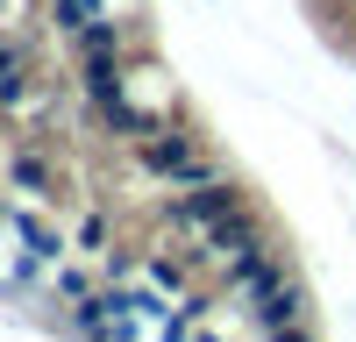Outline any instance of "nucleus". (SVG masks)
<instances>
[{
  "label": "nucleus",
  "mask_w": 356,
  "mask_h": 342,
  "mask_svg": "<svg viewBox=\"0 0 356 342\" xmlns=\"http://www.w3.org/2000/svg\"><path fill=\"white\" fill-rule=\"evenodd\" d=\"M79 243H86V250H100V243H107V221H100V214H86V221H79Z\"/></svg>",
  "instance_id": "obj_9"
},
{
  "label": "nucleus",
  "mask_w": 356,
  "mask_h": 342,
  "mask_svg": "<svg viewBox=\"0 0 356 342\" xmlns=\"http://www.w3.org/2000/svg\"><path fill=\"white\" fill-rule=\"evenodd\" d=\"M50 8H57V28H65V36H79V28L107 22V8H100V0H50Z\"/></svg>",
  "instance_id": "obj_4"
},
{
  "label": "nucleus",
  "mask_w": 356,
  "mask_h": 342,
  "mask_svg": "<svg viewBox=\"0 0 356 342\" xmlns=\"http://www.w3.org/2000/svg\"><path fill=\"white\" fill-rule=\"evenodd\" d=\"M22 93H29V50L0 43V107H22Z\"/></svg>",
  "instance_id": "obj_3"
},
{
  "label": "nucleus",
  "mask_w": 356,
  "mask_h": 342,
  "mask_svg": "<svg viewBox=\"0 0 356 342\" xmlns=\"http://www.w3.org/2000/svg\"><path fill=\"white\" fill-rule=\"evenodd\" d=\"M250 328H257V335H300V328H307V300H300V285L285 278L278 293H264V300L250 307Z\"/></svg>",
  "instance_id": "obj_2"
},
{
  "label": "nucleus",
  "mask_w": 356,
  "mask_h": 342,
  "mask_svg": "<svg viewBox=\"0 0 356 342\" xmlns=\"http://www.w3.org/2000/svg\"><path fill=\"white\" fill-rule=\"evenodd\" d=\"M8 171H15V186H22V193H50V171L29 157V150H22V157H8Z\"/></svg>",
  "instance_id": "obj_6"
},
{
  "label": "nucleus",
  "mask_w": 356,
  "mask_h": 342,
  "mask_svg": "<svg viewBox=\"0 0 356 342\" xmlns=\"http://www.w3.org/2000/svg\"><path fill=\"white\" fill-rule=\"evenodd\" d=\"M150 285L157 293H186V264L178 256H150Z\"/></svg>",
  "instance_id": "obj_7"
},
{
  "label": "nucleus",
  "mask_w": 356,
  "mask_h": 342,
  "mask_svg": "<svg viewBox=\"0 0 356 342\" xmlns=\"http://www.w3.org/2000/svg\"><path fill=\"white\" fill-rule=\"evenodd\" d=\"M15 236L29 243V256H36V264H50V256H57V250H65V243H57V236H50V228L36 221V214H15Z\"/></svg>",
  "instance_id": "obj_5"
},
{
  "label": "nucleus",
  "mask_w": 356,
  "mask_h": 342,
  "mask_svg": "<svg viewBox=\"0 0 356 342\" xmlns=\"http://www.w3.org/2000/svg\"><path fill=\"white\" fill-rule=\"evenodd\" d=\"M136 150H143V164H150L157 179H171V186H207V179H221V164L200 157V142H193L186 129H164V122H157Z\"/></svg>",
  "instance_id": "obj_1"
},
{
  "label": "nucleus",
  "mask_w": 356,
  "mask_h": 342,
  "mask_svg": "<svg viewBox=\"0 0 356 342\" xmlns=\"http://www.w3.org/2000/svg\"><path fill=\"white\" fill-rule=\"evenodd\" d=\"M57 293H65V300H72V307H79V300H86V293H93V285H86V271H57Z\"/></svg>",
  "instance_id": "obj_8"
}]
</instances>
